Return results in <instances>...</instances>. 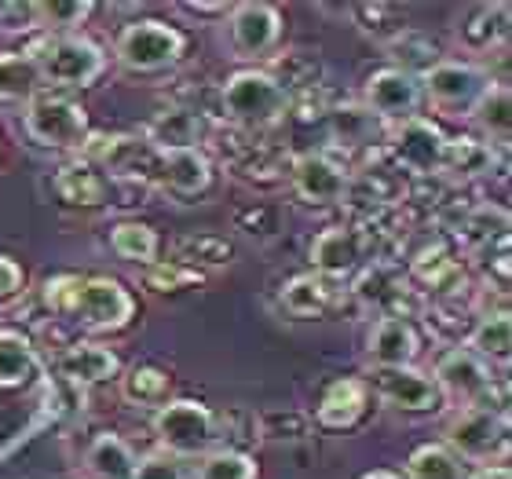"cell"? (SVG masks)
I'll use <instances>...</instances> for the list:
<instances>
[{
	"mask_svg": "<svg viewBox=\"0 0 512 479\" xmlns=\"http://www.w3.org/2000/svg\"><path fill=\"white\" fill-rule=\"evenodd\" d=\"M333 132H337V139H344L348 147H363V143H374L377 139L381 118H374L366 107H341V110H333Z\"/></svg>",
	"mask_w": 512,
	"mask_h": 479,
	"instance_id": "cell-37",
	"label": "cell"
},
{
	"mask_svg": "<svg viewBox=\"0 0 512 479\" xmlns=\"http://www.w3.org/2000/svg\"><path fill=\"white\" fill-rule=\"evenodd\" d=\"M432 381L439 384L443 395H454L465 406H483V399L491 395L494 377L491 366L483 359L469 352V348H450V352L439 355L436 362V377Z\"/></svg>",
	"mask_w": 512,
	"mask_h": 479,
	"instance_id": "cell-12",
	"label": "cell"
},
{
	"mask_svg": "<svg viewBox=\"0 0 512 479\" xmlns=\"http://www.w3.org/2000/svg\"><path fill=\"white\" fill-rule=\"evenodd\" d=\"M392 154L403 169L428 176V172L443 169V154H447V136L439 132L432 121L410 118L399 125V132L392 136Z\"/></svg>",
	"mask_w": 512,
	"mask_h": 479,
	"instance_id": "cell-14",
	"label": "cell"
},
{
	"mask_svg": "<svg viewBox=\"0 0 512 479\" xmlns=\"http://www.w3.org/2000/svg\"><path fill=\"white\" fill-rule=\"evenodd\" d=\"M30 55L41 70L44 85L55 88H88L107 66L103 48L81 37V33H55L41 48H33Z\"/></svg>",
	"mask_w": 512,
	"mask_h": 479,
	"instance_id": "cell-2",
	"label": "cell"
},
{
	"mask_svg": "<svg viewBox=\"0 0 512 479\" xmlns=\"http://www.w3.org/2000/svg\"><path fill=\"white\" fill-rule=\"evenodd\" d=\"M366 355L374 362V370H392V366H410L417 355V333L406 322V315H381L370 330Z\"/></svg>",
	"mask_w": 512,
	"mask_h": 479,
	"instance_id": "cell-16",
	"label": "cell"
},
{
	"mask_svg": "<svg viewBox=\"0 0 512 479\" xmlns=\"http://www.w3.org/2000/svg\"><path fill=\"white\" fill-rule=\"evenodd\" d=\"M0 26L4 30H30V26H37V11H33V4H0Z\"/></svg>",
	"mask_w": 512,
	"mask_h": 479,
	"instance_id": "cell-42",
	"label": "cell"
},
{
	"mask_svg": "<svg viewBox=\"0 0 512 479\" xmlns=\"http://www.w3.org/2000/svg\"><path fill=\"white\" fill-rule=\"evenodd\" d=\"M161 183L180 198H194L213 183V161L205 158V150L187 147V150H165L158 165Z\"/></svg>",
	"mask_w": 512,
	"mask_h": 479,
	"instance_id": "cell-17",
	"label": "cell"
},
{
	"mask_svg": "<svg viewBox=\"0 0 512 479\" xmlns=\"http://www.w3.org/2000/svg\"><path fill=\"white\" fill-rule=\"evenodd\" d=\"M384 48H388V55H392L395 70H403V74L417 77V81H421V77L439 63V44L432 41V37H425V33H417V30L399 33V37L388 41Z\"/></svg>",
	"mask_w": 512,
	"mask_h": 479,
	"instance_id": "cell-28",
	"label": "cell"
},
{
	"mask_svg": "<svg viewBox=\"0 0 512 479\" xmlns=\"http://www.w3.org/2000/svg\"><path fill=\"white\" fill-rule=\"evenodd\" d=\"M139 458L118 432H99L85 450V472L92 479H132Z\"/></svg>",
	"mask_w": 512,
	"mask_h": 479,
	"instance_id": "cell-20",
	"label": "cell"
},
{
	"mask_svg": "<svg viewBox=\"0 0 512 479\" xmlns=\"http://www.w3.org/2000/svg\"><path fill=\"white\" fill-rule=\"evenodd\" d=\"M505 447V421L491 406H465L447 428V450L461 461H487Z\"/></svg>",
	"mask_w": 512,
	"mask_h": 479,
	"instance_id": "cell-8",
	"label": "cell"
},
{
	"mask_svg": "<svg viewBox=\"0 0 512 479\" xmlns=\"http://www.w3.org/2000/svg\"><path fill=\"white\" fill-rule=\"evenodd\" d=\"M154 150H187V147H198L202 143V118L194 114V110H183V107H169L161 110L158 118L150 121V139H147Z\"/></svg>",
	"mask_w": 512,
	"mask_h": 479,
	"instance_id": "cell-23",
	"label": "cell"
},
{
	"mask_svg": "<svg viewBox=\"0 0 512 479\" xmlns=\"http://www.w3.org/2000/svg\"><path fill=\"white\" fill-rule=\"evenodd\" d=\"M278 85L286 88V96L293 88H319V77H322V63L315 52H289L286 59H278V74H271Z\"/></svg>",
	"mask_w": 512,
	"mask_h": 479,
	"instance_id": "cell-36",
	"label": "cell"
},
{
	"mask_svg": "<svg viewBox=\"0 0 512 479\" xmlns=\"http://www.w3.org/2000/svg\"><path fill=\"white\" fill-rule=\"evenodd\" d=\"M33 11H37V26L44 30L74 33L92 15V4L88 0H52V4H33Z\"/></svg>",
	"mask_w": 512,
	"mask_h": 479,
	"instance_id": "cell-39",
	"label": "cell"
},
{
	"mask_svg": "<svg viewBox=\"0 0 512 479\" xmlns=\"http://www.w3.org/2000/svg\"><path fill=\"white\" fill-rule=\"evenodd\" d=\"M194 479H256V461L242 450H209L198 461Z\"/></svg>",
	"mask_w": 512,
	"mask_h": 479,
	"instance_id": "cell-35",
	"label": "cell"
},
{
	"mask_svg": "<svg viewBox=\"0 0 512 479\" xmlns=\"http://www.w3.org/2000/svg\"><path fill=\"white\" fill-rule=\"evenodd\" d=\"M469 352L483 362H505L512 352V322L505 311H491L476 322L469 337Z\"/></svg>",
	"mask_w": 512,
	"mask_h": 479,
	"instance_id": "cell-29",
	"label": "cell"
},
{
	"mask_svg": "<svg viewBox=\"0 0 512 479\" xmlns=\"http://www.w3.org/2000/svg\"><path fill=\"white\" fill-rule=\"evenodd\" d=\"M363 479H403V476H395V472H370V476Z\"/></svg>",
	"mask_w": 512,
	"mask_h": 479,
	"instance_id": "cell-45",
	"label": "cell"
},
{
	"mask_svg": "<svg viewBox=\"0 0 512 479\" xmlns=\"http://www.w3.org/2000/svg\"><path fill=\"white\" fill-rule=\"evenodd\" d=\"M59 370H63L66 384L74 388H88V384H103L114 381L121 373L118 355L103 348V344H74L59 355Z\"/></svg>",
	"mask_w": 512,
	"mask_h": 479,
	"instance_id": "cell-18",
	"label": "cell"
},
{
	"mask_svg": "<svg viewBox=\"0 0 512 479\" xmlns=\"http://www.w3.org/2000/svg\"><path fill=\"white\" fill-rule=\"evenodd\" d=\"M22 125H26V136L33 143L52 150H77L85 147L88 136H92L85 107L74 103L70 96H63V92H37L26 103Z\"/></svg>",
	"mask_w": 512,
	"mask_h": 479,
	"instance_id": "cell-3",
	"label": "cell"
},
{
	"mask_svg": "<svg viewBox=\"0 0 512 479\" xmlns=\"http://www.w3.org/2000/svg\"><path fill=\"white\" fill-rule=\"evenodd\" d=\"M374 388L384 403L395 406L399 414H436L443 406V392L428 373L414 366H392V370H374Z\"/></svg>",
	"mask_w": 512,
	"mask_h": 479,
	"instance_id": "cell-11",
	"label": "cell"
},
{
	"mask_svg": "<svg viewBox=\"0 0 512 479\" xmlns=\"http://www.w3.org/2000/svg\"><path fill=\"white\" fill-rule=\"evenodd\" d=\"M366 245H370V238H366L359 227H344V224L326 227V231L311 242V264H315V275H322V278L352 275L355 267L363 264Z\"/></svg>",
	"mask_w": 512,
	"mask_h": 479,
	"instance_id": "cell-15",
	"label": "cell"
},
{
	"mask_svg": "<svg viewBox=\"0 0 512 479\" xmlns=\"http://www.w3.org/2000/svg\"><path fill=\"white\" fill-rule=\"evenodd\" d=\"M443 169L461 172V176H476V172L491 169V147L480 139H447V154H443Z\"/></svg>",
	"mask_w": 512,
	"mask_h": 479,
	"instance_id": "cell-38",
	"label": "cell"
},
{
	"mask_svg": "<svg viewBox=\"0 0 512 479\" xmlns=\"http://www.w3.org/2000/svg\"><path fill=\"white\" fill-rule=\"evenodd\" d=\"M114 55L132 74H161L183 59V33L161 19H136L118 33Z\"/></svg>",
	"mask_w": 512,
	"mask_h": 479,
	"instance_id": "cell-4",
	"label": "cell"
},
{
	"mask_svg": "<svg viewBox=\"0 0 512 479\" xmlns=\"http://www.w3.org/2000/svg\"><path fill=\"white\" fill-rule=\"evenodd\" d=\"M256 425H260V439H271V443H293L308 436V417L297 410H267Z\"/></svg>",
	"mask_w": 512,
	"mask_h": 479,
	"instance_id": "cell-40",
	"label": "cell"
},
{
	"mask_svg": "<svg viewBox=\"0 0 512 479\" xmlns=\"http://www.w3.org/2000/svg\"><path fill=\"white\" fill-rule=\"evenodd\" d=\"M491 85L494 81L483 66L439 59V63L421 77V96L432 99L439 110H472Z\"/></svg>",
	"mask_w": 512,
	"mask_h": 479,
	"instance_id": "cell-7",
	"label": "cell"
},
{
	"mask_svg": "<svg viewBox=\"0 0 512 479\" xmlns=\"http://www.w3.org/2000/svg\"><path fill=\"white\" fill-rule=\"evenodd\" d=\"M231 48L242 59H256L267 55L282 37V15L278 8L264 4V0H249V4H231Z\"/></svg>",
	"mask_w": 512,
	"mask_h": 479,
	"instance_id": "cell-13",
	"label": "cell"
},
{
	"mask_svg": "<svg viewBox=\"0 0 512 479\" xmlns=\"http://www.w3.org/2000/svg\"><path fill=\"white\" fill-rule=\"evenodd\" d=\"M103 161L107 172H118V176H132V180H147L150 172H158L161 165V150H154L147 139L136 136H114L107 139V147L96 154Z\"/></svg>",
	"mask_w": 512,
	"mask_h": 479,
	"instance_id": "cell-19",
	"label": "cell"
},
{
	"mask_svg": "<svg viewBox=\"0 0 512 479\" xmlns=\"http://www.w3.org/2000/svg\"><path fill=\"white\" fill-rule=\"evenodd\" d=\"M472 118H476V125L487 132L491 139H509L512 132V96H509V88L498 85L494 81L487 92L480 96V103L472 107Z\"/></svg>",
	"mask_w": 512,
	"mask_h": 479,
	"instance_id": "cell-32",
	"label": "cell"
},
{
	"mask_svg": "<svg viewBox=\"0 0 512 479\" xmlns=\"http://www.w3.org/2000/svg\"><path fill=\"white\" fill-rule=\"evenodd\" d=\"M110 249L128 264H154L158 256V235L139 220H125L110 231Z\"/></svg>",
	"mask_w": 512,
	"mask_h": 479,
	"instance_id": "cell-33",
	"label": "cell"
},
{
	"mask_svg": "<svg viewBox=\"0 0 512 479\" xmlns=\"http://www.w3.org/2000/svg\"><path fill=\"white\" fill-rule=\"evenodd\" d=\"M289 183H293L297 198H304L308 205H337L352 191V176L341 161H333L330 154H315V150L293 158Z\"/></svg>",
	"mask_w": 512,
	"mask_h": 479,
	"instance_id": "cell-9",
	"label": "cell"
},
{
	"mask_svg": "<svg viewBox=\"0 0 512 479\" xmlns=\"http://www.w3.org/2000/svg\"><path fill=\"white\" fill-rule=\"evenodd\" d=\"M366 403H370V392H366L363 381L355 377H344L322 395L319 403V425L326 428H352L359 417L366 414Z\"/></svg>",
	"mask_w": 512,
	"mask_h": 479,
	"instance_id": "cell-22",
	"label": "cell"
},
{
	"mask_svg": "<svg viewBox=\"0 0 512 479\" xmlns=\"http://www.w3.org/2000/svg\"><path fill=\"white\" fill-rule=\"evenodd\" d=\"M154 436L172 454H209L216 443V417L198 399H169L154 414Z\"/></svg>",
	"mask_w": 512,
	"mask_h": 479,
	"instance_id": "cell-5",
	"label": "cell"
},
{
	"mask_svg": "<svg viewBox=\"0 0 512 479\" xmlns=\"http://www.w3.org/2000/svg\"><path fill=\"white\" fill-rule=\"evenodd\" d=\"M282 304H286L289 315L297 319H315V315H326L333 304V286L330 278L322 275H297L289 278L286 289H282Z\"/></svg>",
	"mask_w": 512,
	"mask_h": 479,
	"instance_id": "cell-26",
	"label": "cell"
},
{
	"mask_svg": "<svg viewBox=\"0 0 512 479\" xmlns=\"http://www.w3.org/2000/svg\"><path fill=\"white\" fill-rule=\"evenodd\" d=\"M121 395L132 406H165L172 399V381L158 366H132L121 377Z\"/></svg>",
	"mask_w": 512,
	"mask_h": 479,
	"instance_id": "cell-31",
	"label": "cell"
},
{
	"mask_svg": "<svg viewBox=\"0 0 512 479\" xmlns=\"http://www.w3.org/2000/svg\"><path fill=\"white\" fill-rule=\"evenodd\" d=\"M22 293V267L11 256H0V300H11Z\"/></svg>",
	"mask_w": 512,
	"mask_h": 479,
	"instance_id": "cell-43",
	"label": "cell"
},
{
	"mask_svg": "<svg viewBox=\"0 0 512 479\" xmlns=\"http://www.w3.org/2000/svg\"><path fill=\"white\" fill-rule=\"evenodd\" d=\"M235 256V245L216 231H198L176 242V264L180 267H227Z\"/></svg>",
	"mask_w": 512,
	"mask_h": 479,
	"instance_id": "cell-30",
	"label": "cell"
},
{
	"mask_svg": "<svg viewBox=\"0 0 512 479\" xmlns=\"http://www.w3.org/2000/svg\"><path fill=\"white\" fill-rule=\"evenodd\" d=\"M66 315L88 326V330L110 333L128 326V319L136 315V300L114 278H77Z\"/></svg>",
	"mask_w": 512,
	"mask_h": 479,
	"instance_id": "cell-6",
	"label": "cell"
},
{
	"mask_svg": "<svg viewBox=\"0 0 512 479\" xmlns=\"http://www.w3.org/2000/svg\"><path fill=\"white\" fill-rule=\"evenodd\" d=\"M406 479H465V465L461 458H454L447 447L428 443L417 447L406 461Z\"/></svg>",
	"mask_w": 512,
	"mask_h": 479,
	"instance_id": "cell-34",
	"label": "cell"
},
{
	"mask_svg": "<svg viewBox=\"0 0 512 479\" xmlns=\"http://www.w3.org/2000/svg\"><path fill=\"white\" fill-rule=\"evenodd\" d=\"M55 194H59L66 205L92 209V205H103V198H107V180H103V172H99L96 165L74 161V165L59 169V176H55Z\"/></svg>",
	"mask_w": 512,
	"mask_h": 479,
	"instance_id": "cell-25",
	"label": "cell"
},
{
	"mask_svg": "<svg viewBox=\"0 0 512 479\" xmlns=\"http://www.w3.org/2000/svg\"><path fill=\"white\" fill-rule=\"evenodd\" d=\"M132 479H187V469L180 465V458L158 454V458H143L132 472Z\"/></svg>",
	"mask_w": 512,
	"mask_h": 479,
	"instance_id": "cell-41",
	"label": "cell"
},
{
	"mask_svg": "<svg viewBox=\"0 0 512 479\" xmlns=\"http://www.w3.org/2000/svg\"><path fill=\"white\" fill-rule=\"evenodd\" d=\"M421 81L395 66H381L366 77V110L381 121H403L417 118V107H421Z\"/></svg>",
	"mask_w": 512,
	"mask_h": 479,
	"instance_id": "cell-10",
	"label": "cell"
},
{
	"mask_svg": "<svg viewBox=\"0 0 512 479\" xmlns=\"http://www.w3.org/2000/svg\"><path fill=\"white\" fill-rule=\"evenodd\" d=\"M220 107H224V118L231 125L260 132V128H271L286 118L289 96L267 70H242L224 85Z\"/></svg>",
	"mask_w": 512,
	"mask_h": 479,
	"instance_id": "cell-1",
	"label": "cell"
},
{
	"mask_svg": "<svg viewBox=\"0 0 512 479\" xmlns=\"http://www.w3.org/2000/svg\"><path fill=\"white\" fill-rule=\"evenodd\" d=\"M509 30V4H483L458 26V37L469 52H491Z\"/></svg>",
	"mask_w": 512,
	"mask_h": 479,
	"instance_id": "cell-27",
	"label": "cell"
},
{
	"mask_svg": "<svg viewBox=\"0 0 512 479\" xmlns=\"http://www.w3.org/2000/svg\"><path fill=\"white\" fill-rule=\"evenodd\" d=\"M37 373H41V359H37L30 337L19 330H0V388L4 392L26 388Z\"/></svg>",
	"mask_w": 512,
	"mask_h": 479,
	"instance_id": "cell-21",
	"label": "cell"
},
{
	"mask_svg": "<svg viewBox=\"0 0 512 479\" xmlns=\"http://www.w3.org/2000/svg\"><path fill=\"white\" fill-rule=\"evenodd\" d=\"M44 92V77L30 52H0V99L4 103H30Z\"/></svg>",
	"mask_w": 512,
	"mask_h": 479,
	"instance_id": "cell-24",
	"label": "cell"
},
{
	"mask_svg": "<svg viewBox=\"0 0 512 479\" xmlns=\"http://www.w3.org/2000/svg\"><path fill=\"white\" fill-rule=\"evenodd\" d=\"M465 479H512V472L505 469V465H487V469L472 472V476H465Z\"/></svg>",
	"mask_w": 512,
	"mask_h": 479,
	"instance_id": "cell-44",
	"label": "cell"
}]
</instances>
